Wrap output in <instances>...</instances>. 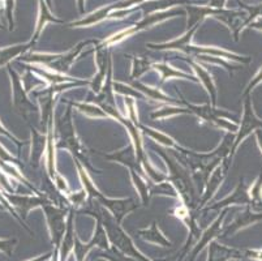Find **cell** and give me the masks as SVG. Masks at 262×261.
<instances>
[{
  "label": "cell",
  "mask_w": 262,
  "mask_h": 261,
  "mask_svg": "<svg viewBox=\"0 0 262 261\" xmlns=\"http://www.w3.org/2000/svg\"><path fill=\"white\" fill-rule=\"evenodd\" d=\"M142 2H144V0H125V2H123V3L119 4V7L127 8V7L135 6V4H140V3H142Z\"/></svg>",
  "instance_id": "obj_11"
},
{
  "label": "cell",
  "mask_w": 262,
  "mask_h": 261,
  "mask_svg": "<svg viewBox=\"0 0 262 261\" xmlns=\"http://www.w3.org/2000/svg\"><path fill=\"white\" fill-rule=\"evenodd\" d=\"M78 6H80V9L82 11V7H84V0H78Z\"/></svg>",
  "instance_id": "obj_17"
},
{
  "label": "cell",
  "mask_w": 262,
  "mask_h": 261,
  "mask_svg": "<svg viewBox=\"0 0 262 261\" xmlns=\"http://www.w3.org/2000/svg\"><path fill=\"white\" fill-rule=\"evenodd\" d=\"M47 3H49V4H51V0H47Z\"/></svg>",
  "instance_id": "obj_19"
},
{
  "label": "cell",
  "mask_w": 262,
  "mask_h": 261,
  "mask_svg": "<svg viewBox=\"0 0 262 261\" xmlns=\"http://www.w3.org/2000/svg\"><path fill=\"white\" fill-rule=\"evenodd\" d=\"M258 140H259V144H261V148H262V135H261V132H258Z\"/></svg>",
  "instance_id": "obj_18"
},
{
  "label": "cell",
  "mask_w": 262,
  "mask_h": 261,
  "mask_svg": "<svg viewBox=\"0 0 262 261\" xmlns=\"http://www.w3.org/2000/svg\"><path fill=\"white\" fill-rule=\"evenodd\" d=\"M249 255H251V257L262 261V251H252V252H249Z\"/></svg>",
  "instance_id": "obj_12"
},
{
  "label": "cell",
  "mask_w": 262,
  "mask_h": 261,
  "mask_svg": "<svg viewBox=\"0 0 262 261\" xmlns=\"http://www.w3.org/2000/svg\"><path fill=\"white\" fill-rule=\"evenodd\" d=\"M59 21V20H55L54 17H52L51 14H50V12L47 11V8L45 7V3L40 0V14H39V21H38V25H37V37L38 34H39V32L42 30V26L46 24V21ZM35 37V38H37Z\"/></svg>",
  "instance_id": "obj_3"
},
{
  "label": "cell",
  "mask_w": 262,
  "mask_h": 261,
  "mask_svg": "<svg viewBox=\"0 0 262 261\" xmlns=\"http://www.w3.org/2000/svg\"><path fill=\"white\" fill-rule=\"evenodd\" d=\"M0 162H3V164H16V159L12 157L11 154L8 153V150L3 147V145H0Z\"/></svg>",
  "instance_id": "obj_5"
},
{
  "label": "cell",
  "mask_w": 262,
  "mask_h": 261,
  "mask_svg": "<svg viewBox=\"0 0 262 261\" xmlns=\"http://www.w3.org/2000/svg\"><path fill=\"white\" fill-rule=\"evenodd\" d=\"M54 261H56V258H55V260H54Z\"/></svg>",
  "instance_id": "obj_20"
},
{
  "label": "cell",
  "mask_w": 262,
  "mask_h": 261,
  "mask_svg": "<svg viewBox=\"0 0 262 261\" xmlns=\"http://www.w3.org/2000/svg\"><path fill=\"white\" fill-rule=\"evenodd\" d=\"M46 258H47V256H42V257L35 258V260H30V261H43V260H46Z\"/></svg>",
  "instance_id": "obj_16"
},
{
  "label": "cell",
  "mask_w": 262,
  "mask_h": 261,
  "mask_svg": "<svg viewBox=\"0 0 262 261\" xmlns=\"http://www.w3.org/2000/svg\"><path fill=\"white\" fill-rule=\"evenodd\" d=\"M81 111H84L85 114L92 115V116H104V114H102L101 110L98 107L93 106V105H84V106H80Z\"/></svg>",
  "instance_id": "obj_6"
},
{
  "label": "cell",
  "mask_w": 262,
  "mask_h": 261,
  "mask_svg": "<svg viewBox=\"0 0 262 261\" xmlns=\"http://www.w3.org/2000/svg\"><path fill=\"white\" fill-rule=\"evenodd\" d=\"M0 133H2V135H6V136H8V137H13V136H12V135H9V133L7 132V129L4 128V127H3V124H2V123H0Z\"/></svg>",
  "instance_id": "obj_14"
},
{
  "label": "cell",
  "mask_w": 262,
  "mask_h": 261,
  "mask_svg": "<svg viewBox=\"0 0 262 261\" xmlns=\"http://www.w3.org/2000/svg\"><path fill=\"white\" fill-rule=\"evenodd\" d=\"M196 69L199 71L200 76H201L202 80L205 81L206 86L209 88V92H210V90H214V85H213V81H211V76L209 75L208 72L204 71V69H202V67H196Z\"/></svg>",
  "instance_id": "obj_7"
},
{
  "label": "cell",
  "mask_w": 262,
  "mask_h": 261,
  "mask_svg": "<svg viewBox=\"0 0 262 261\" xmlns=\"http://www.w3.org/2000/svg\"><path fill=\"white\" fill-rule=\"evenodd\" d=\"M68 242H70V243H73V240L72 239H71V235L68 236ZM72 247V246H67V248H66V251H63V256H66L67 253H68V251H70V248Z\"/></svg>",
  "instance_id": "obj_15"
},
{
  "label": "cell",
  "mask_w": 262,
  "mask_h": 261,
  "mask_svg": "<svg viewBox=\"0 0 262 261\" xmlns=\"http://www.w3.org/2000/svg\"><path fill=\"white\" fill-rule=\"evenodd\" d=\"M156 67H157V69H159V71L163 73V75H162V77H163V78H167V77L170 78L171 76H184V75H182L180 72L173 71L171 67L166 66V64H157Z\"/></svg>",
  "instance_id": "obj_4"
},
{
  "label": "cell",
  "mask_w": 262,
  "mask_h": 261,
  "mask_svg": "<svg viewBox=\"0 0 262 261\" xmlns=\"http://www.w3.org/2000/svg\"><path fill=\"white\" fill-rule=\"evenodd\" d=\"M13 3H15V0H6L7 17H8V20H9V25H11V29L13 28V20H12V11H13Z\"/></svg>",
  "instance_id": "obj_9"
},
{
  "label": "cell",
  "mask_w": 262,
  "mask_h": 261,
  "mask_svg": "<svg viewBox=\"0 0 262 261\" xmlns=\"http://www.w3.org/2000/svg\"><path fill=\"white\" fill-rule=\"evenodd\" d=\"M15 243L16 240H0V251L6 252L7 255H11L12 248H13V244Z\"/></svg>",
  "instance_id": "obj_8"
},
{
  "label": "cell",
  "mask_w": 262,
  "mask_h": 261,
  "mask_svg": "<svg viewBox=\"0 0 262 261\" xmlns=\"http://www.w3.org/2000/svg\"><path fill=\"white\" fill-rule=\"evenodd\" d=\"M259 81H262V68L259 69L258 73H257V75L254 76L253 81H252V83L249 84V86H248V92H249V90H251V88H253L254 85H257V84H258Z\"/></svg>",
  "instance_id": "obj_10"
},
{
  "label": "cell",
  "mask_w": 262,
  "mask_h": 261,
  "mask_svg": "<svg viewBox=\"0 0 262 261\" xmlns=\"http://www.w3.org/2000/svg\"><path fill=\"white\" fill-rule=\"evenodd\" d=\"M110 9H111V7H107V8L99 9L98 12H95V13L90 14L88 18H84V20L78 21V23H76L75 25H92V24H94V23H98V21H101L102 18L106 17Z\"/></svg>",
  "instance_id": "obj_2"
},
{
  "label": "cell",
  "mask_w": 262,
  "mask_h": 261,
  "mask_svg": "<svg viewBox=\"0 0 262 261\" xmlns=\"http://www.w3.org/2000/svg\"><path fill=\"white\" fill-rule=\"evenodd\" d=\"M28 49V45H16V46H9L6 49H0V67H4L8 64L12 59L17 57Z\"/></svg>",
  "instance_id": "obj_1"
},
{
  "label": "cell",
  "mask_w": 262,
  "mask_h": 261,
  "mask_svg": "<svg viewBox=\"0 0 262 261\" xmlns=\"http://www.w3.org/2000/svg\"><path fill=\"white\" fill-rule=\"evenodd\" d=\"M223 3H225V0H213L211 7H222Z\"/></svg>",
  "instance_id": "obj_13"
}]
</instances>
